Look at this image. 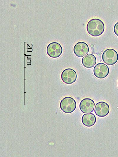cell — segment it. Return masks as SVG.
Masks as SVG:
<instances>
[{
  "instance_id": "1",
  "label": "cell",
  "mask_w": 118,
  "mask_h": 157,
  "mask_svg": "<svg viewBox=\"0 0 118 157\" xmlns=\"http://www.w3.org/2000/svg\"><path fill=\"white\" fill-rule=\"evenodd\" d=\"M105 26L100 19L95 18L90 20L86 26V30L88 33L93 37H98L104 32Z\"/></svg>"
},
{
  "instance_id": "2",
  "label": "cell",
  "mask_w": 118,
  "mask_h": 157,
  "mask_svg": "<svg viewBox=\"0 0 118 157\" xmlns=\"http://www.w3.org/2000/svg\"><path fill=\"white\" fill-rule=\"evenodd\" d=\"M60 108L64 113H71L73 112L76 106V102L72 97H67L63 98L60 103Z\"/></svg>"
},
{
  "instance_id": "3",
  "label": "cell",
  "mask_w": 118,
  "mask_h": 157,
  "mask_svg": "<svg viewBox=\"0 0 118 157\" xmlns=\"http://www.w3.org/2000/svg\"><path fill=\"white\" fill-rule=\"evenodd\" d=\"M103 61L109 65L116 64L118 60V54L114 49H109L105 50L102 56Z\"/></svg>"
},
{
  "instance_id": "4",
  "label": "cell",
  "mask_w": 118,
  "mask_h": 157,
  "mask_svg": "<svg viewBox=\"0 0 118 157\" xmlns=\"http://www.w3.org/2000/svg\"><path fill=\"white\" fill-rule=\"evenodd\" d=\"M63 48L61 45L57 42L50 43L46 48V52L48 55L51 58H56L62 54Z\"/></svg>"
},
{
  "instance_id": "5",
  "label": "cell",
  "mask_w": 118,
  "mask_h": 157,
  "mask_svg": "<svg viewBox=\"0 0 118 157\" xmlns=\"http://www.w3.org/2000/svg\"><path fill=\"white\" fill-rule=\"evenodd\" d=\"M61 78L62 81L65 84H71L74 83L77 79V73L73 69L67 68L62 72Z\"/></svg>"
},
{
  "instance_id": "6",
  "label": "cell",
  "mask_w": 118,
  "mask_h": 157,
  "mask_svg": "<svg viewBox=\"0 0 118 157\" xmlns=\"http://www.w3.org/2000/svg\"><path fill=\"white\" fill-rule=\"evenodd\" d=\"M93 72L94 75L96 78L103 79L108 75L109 69L106 64L100 63L97 64L94 67Z\"/></svg>"
},
{
  "instance_id": "7",
  "label": "cell",
  "mask_w": 118,
  "mask_h": 157,
  "mask_svg": "<svg viewBox=\"0 0 118 157\" xmlns=\"http://www.w3.org/2000/svg\"><path fill=\"white\" fill-rule=\"evenodd\" d=\"M73 50L74 54L77 57H82L88 53L89 47L86 43L81 42L75 44Z\"/></svg>"
},
{
  "instance_id": "8",
  "label": "cell",
  "mask_w": 118,
  "mask_h": 157,
  "mask_svg": "<svg viewBox=\"0 0 118 157\" xmlns=\"http://www.w3.org/2000/svg\"><path fill=\"white\" fill-rule=\"evenodd\" d=\"M110 111V108L108 104L106 102L100 101L96 105L94 109L95 114L98 116L104 117L107 116Z\"/></svg>"
},
{
  "instance_id": "9",
  "label": "cell",
  "mask_w": 118,
  "mask_h": 157,
  "mask_svg": "<svg viewBox=\"0 0 118 157\" xmlns=\"http://www.w3.org/2000/svg\"><path fill=\"white\" fill-rule=\"evenodd\" d=\"M95 106L94 101L89 98L83 99L79 104V108L82 113H86L93 111Z\"/></svg>"
},
{
  "instance_id": "10",
  "label": "cell",
  "mask_w": 118,
  "mask_h": 157,
  "mask_svg": "<svg viewBox=\"0 0 118 157\" xmlns=\"http://www.w3.org/2000/svg\"><path fill=\"white\" fill-rule=\"evenodd\" d=\"M81 62L84 67L87 68H91L96 64V59L93 54H88L82 58Z\"/></svg>"
},
{
  "instance_id": "11",
  "label": "cell",
  "mask_w": 118,
  "mask_h": 157,
  "mask_svg": "<svg viewBox=\"0 0 118 157\" xmlns=\"http://www.w3.org/2000/svg\"><path fill=\"white\" fill-rule=\"evenodd\" d=\"M81 121L84 126L91 127L95 124L96 118L95 115L92 113L85 114L82 116Z\"/></svg>"
},
{
  "instance_id": "12",
  "label": "cell",
  "mask_w": 118,
  "mask_h": 157,
  "mask_svg": "<svg viewBox=\"0 0 118 157\" xmlns=\"http://www.w3.org/2000/svg\"><path fill=\"white\" fill-rule=\"evenodd\" d=\"M114 31L115 34L118 37V22L114 25Z\"/></svg>"
},
{
  "instance_id": "13",
  "label": "cell",
  "mask_w": 118,
  "mask_h": 157,
  "mask_svg": "<svg viewBox=\"0 0 118 157\" xmlns=\"http://www.w3.org/2000/svg\"><path fill=\"white\" fill-rule=\"evenodd\" d=\"M117 85H118V82H117Z\"/></svg>"
}]
</instances>
